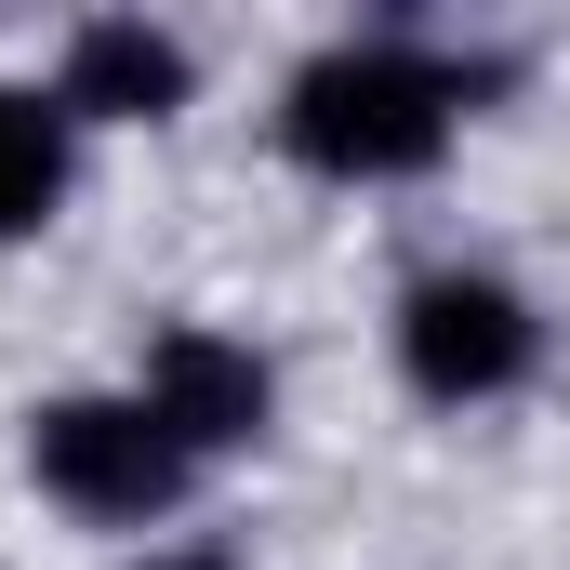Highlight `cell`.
Masks as SVG:
<instances>
[{
    "mask_svg": "<svg viewBox=\"0 0 570 570\" xmlns=\"http://www.w3.org/2000/svg\"><path fill=\"white\" fill-rule=\"evenodd\" d=\"M67 173H80V120L40 80H0V239H40L67 213Z\"/></svg>",
    "mask_w": 570,
    "mask_h": 570,
    "instance_id": "6",
    "label": "cell"
},
{
    "mask_svg": "<svg viewBox=\"0 0 570 570\" xmlns=\"http://www.w3.org/2000/svg\"><path fill=\"white\" fill-rule=\"evenodd\" d=\"M146 570H226V558H146Z\"/></svg>",
    "mask_w": 570,
    "mask_h": 570,
    "instance_id": "7",
    "label": "cell"
},
{
    "mask_svg": "<svg viewBox=\"0 0 570 570\" xmlns=\"http://www.w3.org/2000/svg\"><path fill=\"white\" fill-rule=\"evenodd\" d=\"M134 399L186 438V464L253 451V438L279 425V372H266L239 332H159V345H146V372H134Z\"/></svg>",
    "mask_w": 570,
    "mask_h": 570,
    "instance_id": "4",
    "label": "cell"
},
{
    "mask_svg": "<svg viewBox=\"0 0 570 570\" xmlns=\"http://www.w3.org/2000/svg\"><path fill=\"white\" fill-rule=\"evenodd\" d=\"M464 67L425 53V40H332V53H305L279 94V134L305 173H332V186H399V173H425L451 120H464Z\"/></svg>",
    "mask_w": 570,
    "mask_h": 570,
    "instance_id": "1",
    "label": "cell"
},
{
    "mask_svg": "<svg viewBox=\"0 0 570 570\" xmlns=\"http://www.w3.org/2000/svg\"><path fill=\"white\" fill-rule=\"evenodd\" d=\"M186 94H199V53L173 27H146V13H94L67 40V67H53V107L67 120H173Z\"/></svg>",
    "mask_w": 570,
    "mask_h": 570,
    "instance_id": "5",
    "label": "cell"
},
{
    "mask_svg": "<svg viewBox=\"0 0 570 570\" xmlns=\"http://www.w3.org/2000/svg\"><path fill=\"white\" fill-rule=\"evenodd\" d=\"M27 478L67 504V518H94V531H146V518H173L186 504V438L146 412L134 385H107V399H40L27 412Z\"/></svg>",
    "mask_w": 570,
    "mask_h": 570,
    "instance_id": "2",
    "label": "cell"
},
{
    "mask_svg": "<svg viewBox=\"0 0 570 570\" xmlns=\"http://www.w3.org/2000/svg\"><path fill=\"white\" fill-rule=\"evenodd\" d=\"M531 358H544V318H531L518 279H491V266H438V279L399 292V372L425 385L438 412H478V399L531 385Z\"/></svg>",
    "mask_w": 570,
    "mask_h": 570,
    "instance_id": "3",
    "label": "cell"
}]
</instances>
